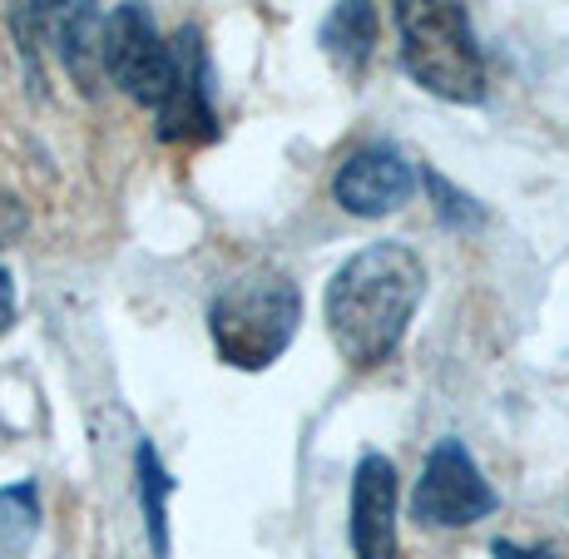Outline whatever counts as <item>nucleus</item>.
<instances>
[{
	"label": "nucleus",
	"mask_w": 569,
	"mask_h": 559,
	"mask_svg": "<svg viewBox=\"0 0 569 559\" xmlns=\"http://www.w3.org/2000/svg\"><path fill=\"white\" fill-rule=\"evenodd\" d=\"M173 54V74L169 90L154 109L159 119V139L163 144H203L218 139V109H213V74H208V50H203V30L183 26L169 40Z\"/></svg>",
	"instance_id": "6"
},
{
	"label": "nucleus",
	"mask_w": 569,
	"mask_h": 559,
	"mask_svg": "<svg viewBox=\"0 0 569 559\" xmlns=\"http://www.w3.org/2000/svg\"><path fill=\"white\" fill-rule=\"evenodd\" d=\"M421 292L426 268L411 243L381 238V243L357 248L327 282V332L347 367L371 371L391 361L421 307Z\"/></svg>",
	"instance_id": "1"
},
{
	"label": "nucleus",
	"mask_w": 569,
	"mask_h": 559,
	"mask_svg": "<svg viewBox=\"0 0 569 559\" xmlns=\"http://www.w3.org/2000/svg\"><path fill=\"white\" fill-rule=\"evenodd\" d=\"M100 60H104V74L129 100L144 109H159L163 90H169V74H173V54H169V40L159 36L144 0H124V6H114L104 16Z\"/></svg>",
	"instance_id": "5"
},
{
	"label": "nucleus",
	"mask_w": 569,
	"mask_h": 559,
	"mask_svg": "<svg viewBox=\"0 0 569 559\" xmlns=\"http://www.w3.org/2000/svg\"><path fill=\"white\" fill-rule=\"evenodd\" d=\"M421 183H426V193H431L436 218H441L446 228H480L486 223V208L470 199V193H456L436 169H421Z\"/></svg>",
	"instance_id": "12"
},
{
	"label": "nucleus",
	"mask_w": 569,
	"mask_h": 559,
	"mask_svg": "<svg viewBox=\"0 0 569 559\" xmlns=\"http://www.w3.org/2000/svg\"><path fill=\"white\" fill-rule=\"evenodd\" d=\"M352 550L357 559H397V466L367 451L352 470Z\"/></svg>",
	"instance_id": "9"
},
{
	"label": "nucleus",
	"mask_w": 569,
	"mask_h": 559,
	"mask_svg": "<svg viewBox=\"0 0 569 559\" xmlns=\"http://www.w3.org/2000/svg\"><path fill=\"white\" fill-rule=\"evenodd\" d=\"M26 228V213H20V203L10 199V193H0V248L10 243V238Z\"/></svg>",
	"instance_id": "13"
},
{
	"label": "nucleus",
	"mask_w": 569,
	"mask_h": 559,
	"mask_svg": "<svg viewBox=\"0 0 569 559\" xmlns=\"http://www.w3.org/2000/svg\"><path fill=\"white\" fill-rule=\"evenodd\" d=\"M416 193V169L401 149L391 144H367L347 153L342 169L332 179V199L352 218H387Z\"/></svg>",
	"instance_id": "8"
},
{
	"label": "nucleus",
	"mask_w": 569,
	"mask_h": 559,
	"mask_svg": "<svg viewBox=\"0 0 569 559\" xmlns=\"http://www.w3.org/2000/svg\"><path fill=\"white\" fill-rule=\"evenodd\" d=\"M10 327H16V278L0 268V332H10Z\"/></svg>",
	"instance_id": "14"
},
{
	"label": "nucleus",
	"mask_w": 569,
	"mask_h": 559,
	"mask_svg": "<svg viewBox=\"0 0 569 559\" xmlns=\"http://www.w3.org/2000/svg\"><path fill=\"white\" fill-rule=\"evenodd\" d=\"M302 327V292L272 262L238 272L223 282V292L208 307V332L228 367L238 371H268L272 361L292 347Z\"/></svg>",
	"instance_id": "2"
},
{
	"label": "nucleus",
	"mask_w": 569,
	"mask_h": 559,
	"mask_svg": "<svg viewBox=\"0 0 569 559\" xmlns=\"http://www.w3.org/2000/svg\"><path fill=\"white\" fill-rule=\"evenodd\" d=\"M500 496L486 486L476 456L456 436H441L421 466V480L411 490V515L431 530H466V525L496 515Z\"/></svg>",
	"instance_id": "4"
},
{
	"label": "nucleus",
	"mask_w": 569,
	"mask_h": 559,
	"mask_svg": "<svg viewBox=\"0 0 569 559\" xmlns=\"http://www.w3.org/2000/svg\"><path fill=\"white\" fill-rule=\"evenodd\" d=\"M401 36V64L426 94L446 104L486 100V54L466 0H391Z\"/></svg>",
	"instance_id": "3"
},
{
	"label": "nucleus",
	"mask_w": 569,
	"mask_h": 559,
	"mask_svg": "<svg viewBox=\"0 0 569 559\" xmlns=\"http://www.w3.org/2000/svg\"><path fill=\"white\" fill-rule=\"evenodd\" d=\"M490 555L496 559H560V550H525V545H516V540H496Z\"/></svg>",
	"instance_id": "15"
},
{
	"label": "nucleus",
	"mask_w": 569,
	"mask_h": 559,
	"mask_svg": "<svg viewBox=\"0 0 569 559\" xmlns=\"http://www.w3.org/2000/svg\"><path fill=\"white\" fill-rule=\"evenodd\" d=\"M30 20H36L40 40L54 50L74 84L84 94L100 90L104 80V10L100 0H30Z\"/></svg>",
	"instance_id": "7"
},
{
	"label": "nucleus",
	"mask_w": 569,
	"mask_h": 559,
	"mask_svg": "<svg viewBox=\"0 0 569 559\" xmlns=\"http://www.w3.org/2000/svg\"><path fill=\"white\" fill-rule=\"evenodd\" d=\"M317 46L327 50V60L337 70L357 74L371 60V50H377V6L371 0H337L327 10L322 30H317Z\"/></svg>",
	"instance_id": "10"
},
{
	"label": "nucleus",
	"mask_w": 569,
	"mask_h": 559,
	"mask_svg": "<svg viewBox=\"0 0 569 559\" xmlns=\"http://www.w3.org/2000/svg\"><path fill=\"white\" fill-rule=\"evenodd\" d=\"M134 476H139V506H144L149 545H154L159 559H169V496H173V476L163 470L154 441H139V451H134Z\"/></svg>",
	"instance_id": "11"
}]
</instances>
